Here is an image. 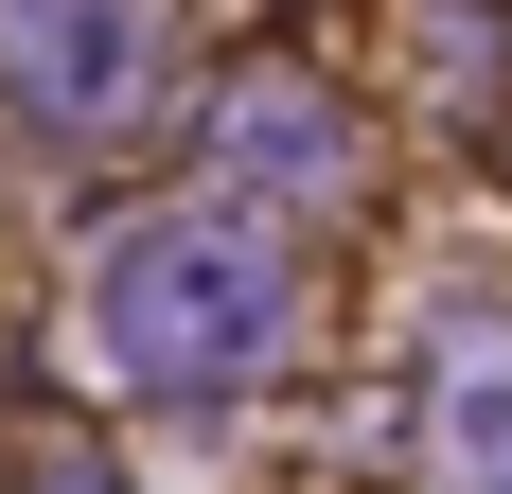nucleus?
<instances>
[{
	"instance_id": "1",
	"label": "nucleus",
	"mask_w": 512,
	"mask_h": 494,
	"mask_svg": "<svg viewBox=\"0 0 512 494\" xmlns=\"http://www.w3.org/2000/svg\"><path fill=\"white\" fill-rule=\"evenodd\" d=\"M283 336H301V247L265 230V212H230V195L142 212V230L89 265V353L124 371V389H159V406L265 389Z\"/></svg>"
},
{
	"instance_id": "2",
	"label": "nucleus",
	"mask_w": 512,
	"mask_h": 494,
	"mask_svg": "<svg viewBox=\"0 0 512 494\" xmlns=\"http://www.w3.org/2000/svg\"><path fill=\"white\" fill-rule=\"evenodd\" d=\"M159 71H177V0H0V89L71 142L142 124Z\"/></svg>"
},
{
	"instance_id": "3",
	"label": "nucleus",
	"mask_w": 512,
	"mask_h": 494,
	"mask_svg": "<svg viewBox=\"0 0 512 494\" xmlns=\"http://www.w3.org/2000/svg\"><path fill=\"white\" fill-rule=\"evenodd\" d=\"M212 177H230V212H248V195H301V212H336L371 159H354V106L318 89V71H248V89L212 106Z\"/></svg>"
},
{
	"instance_id": "4",
	"label": "nucleus",
	"mask_w": 512,
	"mask_h": 494,
	"mask_svg": "<svg viewBox=\"0 0 512 494\" xmlns=\"http://www.w3.org/2000/svg\"><path fill=\"white\" fill-rule=\"evenodd\" d=\"M424 477H442V494H512V336H442V389H424Z\"/></svg>"
}]
</instances>
